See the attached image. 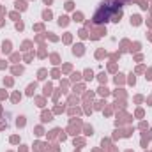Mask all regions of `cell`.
Wrapping results in <instances>:
<instances>
[{
	"mask_svg": "<svg viewBox=\"0 0 152 152\" xmlns=\"http://www.w3.org/2000/svg\"><path fill=\"white\" fill-rule=\"evenodd\" d=\"M110 20H112V7H110V5H101V7L97 9L96 16H94V23L99 25V23H106V21H110Z\"/></svg>",
	"mask_w": 152,
	"mask_h": 152,
	"instance_id": "1",
	"label": "cell"
}]
</instances>
